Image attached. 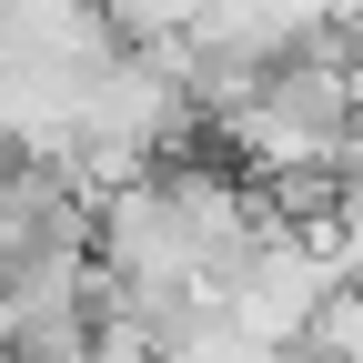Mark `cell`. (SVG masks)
Returning a JSON list of instances; mask_svg holds the SVG:
<instances>
[{
    "label": "cell",
    "instance_id": "2",
    "mask_svg": "<svg viewBox=\"0 0 363 363\" xmlns=\"http://www.w3.org/2000/svg\"><path fill=\"white\" fill-rule=\"evenodd\" d=\"M293 353H323V363H363V293H323Z\"/></svg>",
    "mask_w": 363,
    "mask_h": 363
},
{
    "label": "cell",
    "instance_id": "3",
    "mask_svg": "<svg viewBox=\"0 0 363 363\" xmlns=\"http://www.w3.org/2000/svg\"><path fill=\"white\" fill-rule=\"evenodd\" d=\"M303 11H313V0H303Z\"/></svg>",
    "mask_w": 363,
    "mask_h": 363
},
{
    "label": "cell",
    "instance_id": "1",
    "mask_svg": "<svg viewBox=\"0 0 363 363\" xmlns=\"http://www.w3.org/2000/svg\"><path fill=\"white\" fill-rule=\"evenodd\" d=\"M91 11H101V30L121 51H182V30H192L202 0H91Z\"/></svg>",
    "mask_w": 363,
    "mask_h": 363
}]
</instances>
